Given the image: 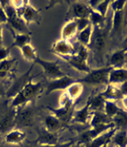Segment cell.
Segmentation results:
<instances>
[{"instance_id":"6da1fadb","label":"cell","mask_w":127,"mask_h":147,"mask_svg":"<svg viewBox=\"0 0 127 147\" xmlns=\"http://www.w3.org/2000/svg\"><path fill=\"white\" fill-rule=\"evenodd\" d=\"M44 90V84L42 82L33 83L32 80L28 83L19 92L11 99L10 107L17 109L30 102H34Z\"/></svg>"},{"instance_id":"7a4b0ae2","label":"cell","mask_w":127,"mask_h":147,"mask_svg":"<svg viewBox=\"0 0 127 147\" xmlns=\"http://www.w3.org/2000/svg\"><path fill=\"white\" fill-rule=\"evenodd\" d=\"M110 67H103L99 68H91L85 76L82 79H78V81L82 84H87L91 86H101V84H105L108 86V74L111 70Z\"/></svg>"},{"instance_id":"3957f363","label":"cell","mask_w":127,"mask_h":147,"mask_svg":"<svg viewBox=\"0 0 127 147\" xmlns=\"http://www.w3.org/2000/svg\"><path fill=\"white\" fill-rule=\"evenodd\" d=\"M34 64L39 65L40 67H42L43 73H44V75L49 81L58 79V78L64 77L67 75L66 73H64L63 71L61 70L58 62L44 60V59L40 58L38 56V58L35 60Z\"/></svg>"},{"instance_id":"277c9868","label":"cell","mask_w":127,"mask_h":147,"mask_svg":"<svg viewBox=\"0 0 127 147\" xmlns=\"http://www.w3.org/2000/svg\"><path fill=\"white\" fill-rule=\"evenodd\" d=\"M92 9L87 2L76 1L72 2L67 13V19L75 20L79 18H89Z\"/></svg>"},{"instance_id":"5b68a950","label":"cell","mask_w":127,"mask_h":147,"mask_svg":"<svg viewBox=\"0 0 127 147\" xmlns=\"http://www.w3.org/2000/svg\"><path fill=\"white\" fill-rule=\"evenodd\" d=\"M33 121H34V111L32 106L27 105L16 109L15 126H17L19 129L22 127H30L33 125Z\"/></svg>"},{"instance_id":"8992f818","label":"cell","mask_w":127,"mask_h":147,"mask_svg":"<svg viewBox=\"0 0 127 147\" xmlns=\"http://www.w3.org/2000/svg\"><path fill=\"white\" fill-rule=\"evenodd\" d=\"M112 128H115L113 123L104 124V125H100L92 128L90 127V129H87L81 133L78 140H77V143L80 145H87L91 140L96 139L98 136L101 135L103 133L106 132V131L112 129Z\"/></svg>"},{"instance_id":"52a82bcc","label":"cell","mask_w":127,"mask_h":147,"mask_svg":"<svg viewBox=\"0 0 127 147\" xmlns=\"http://www.w3.org/2000/svg\"><path fill=\"white\" fill-rule=\"evenodd\" d=\"M106 44H107V35L104 32V29H94L91 42H90L92 51H94V54L101 58V56H103L105 51V48H106Z\"/></svg>"},{"instance_id":"ba28073f","label":"cell","mask_w":127,"mask_h":147,"mask_svg":"<svg viewBox=\"0 0 127 147\" xmlns=\"http://www.w3.org/2000/svg\"><path fill=\"white\" fill-rule=\"evenodd\" d=\"M78 81V79L74 77H71L69 75H66L64 77L58 78V79L48 81V83L46 86V94L48 95L50 93L57 91V90H63L65 91L70 84Z\"/></svg>"},{"instance_id":"9c48e42d","label":"cell","mask_w":127,"mask_h":147,"mask_svg":"<svg viewBox=\"0 0 127 147\" xmlns=\"http://www.w3.org/2000/svg\"><path fill=\"white\" fill-rule=\"evenodd\" d=\"M33 65H34V64H32V67H30L26 72H25L23 75H21V76L18 78L13 84H12V86L9 88L8 91H6V95H7L8 97H11V99H12L25 86H26L28 83L30 82V81L34 78V76H32V75L30 74L32 71Z\"/></svg>"},{"instance_id":"30bf717a","label":"cell","mask_w":127,"mask_h":147,"mask_svg":"<svg viewBox=\"0 0 127 147\" xmlns=\"http://www.w3.org/2000/svg\"><path fill=\"white\" fill-rule=\"evenodd\" d=\"M51 51L60 56L61 58L69 57L76 54V49L69 41L64 39H59L52 45Z\"/></svg>"},{"instance_id":"8fae6325","label":"cell","mask_w":127,"mask_h":147,"mask_svg":"<svg viewBox=\"0 0 127 147\" xmlns=\"http://www.w3.org/2000/svg\"><path fill=\"white\" fill-rule=\"evenodd\" d=\"M15 115L16 109L10 107V109L5 111L0 117V135L7 134L12 130L15 126Z\"/></svg>"},{"instance_id":"7c38bea8","label":"cell","mask_w":127,"mask_h":147,"mask_svg":"<svg viewBox=\"0 0 127 147\" xmlns=\"http://www.w3.org/2000/svg\"><path fill=\"white\" fill-rule=\"evenodd\" d=\"M50 111L52 115H54L55 117H57L64 124H67V123L72 120V116L74 112V105L70 104L66 106H62V107H57V108H52L50 106L46 107Z\"/></svg>"},{"instance_id":"4fadbf2b","label":"cell","mask_w":127,"mask_h":147,"mask_svg":"<svg viewBox=\"0 0 127 147\" xmlns=\"http://www.w3.org/2000/svg\"><path fill=\"white\" fill-rule=\"evenodd\" d=\"M19 15L23 18L28 26L32 23H35V24L39 25L40 22H41L40 10H37L36 8L33 7V6L32 4H30L29 2H28L26 6L23 8V10L21 11Z\"/></svg>"},{"instance_id":"5bb4252c","label":"cell","mask_w":127,"mask_h":147,"mask_svg":"<svg viewBox=\"0 0 127 147\" xmlns=\"http://www.w3.org/2000/svg\"><path fill=\"white\" fill-rule=\"evenodd\" d=\"M127 52L122 49H117L112 52L108 58L107 65L112 68H125Z\"/></svg>"},{"instance_id":"9a60e30c","label":"cell","mask_w":127,"mask_h":147,"mask_svg":"<svg viewBox=\"0 0 127 147\" xmlns=\"http://www.w3.org/2000/svg\"><path fill=\"white\" fill-rule=\"evenodd\" d=\"M125 82H127L126 68H111L108 74V84L117 86Z\"/></svg>"},{"instance_id":"2e32d148","label":"cell","mask_w":127,"mask_h":147,"mask_svg":"<svg viewBox=\"0 0 127 147\" xmlns=\"http://www.w3.org/2000/svg\"><path fill=\"white\" fill-rule=\"evenodd\" d=\"M38 136H37L36 142L39 144H45V145H57L59 137L57 133H51L46 130L44 127L39 128L37 131Z\"/></svg>"},{"instance_id":"e0dca14e","label":"cell","mask_w":127,"mask_h":147,"mask_svg":"<svg viewBox=\"0 0 127 147\" xmlns=\"http://www.w3.org/2000/svg\"><path fill=\"white\" fill-rule=\"evenodd\" d=\"M63 59L70 65L71 67L74 68V69L77 71H79V72L87 74L89 71L91 70L90 67L88 65V62L82 60V59H80L79 57H77L76 55L69 56V57H66Z\"/></svg>"},{"instance_id":"ac0fdd59","label":"cell","mask_w":127,"mask_h":147,"mask_svg":"<svg viewBox=\"0 0 127 147\" xmlns=\"http://www.w3.org/2000/svg\"><path fill=\"white\" fill-rule=\"evenodd\" d=\"M91 115L92 112L90 111V108H89V101H87L85 105H83L82 108L78 109V110H74L71 121L77 123L85 124L87 121H90Z\"/></svg>"},{"instance_id":"d6986e66","label":"cell","mask_w":127,"mask_h":147,"mask_svg":"<svg viewBox=\"0 0 127 147\" xmlns=\"http://www.w3.org/2000/svg\"><path fill=\"white\" fill-rule=\"evenodd\" d=\"M25 139H26V133L19 128H13L4 136L5 142L13 145H20L24 142Z\"/></svg>"},{"instance_id":"ffe728a7","label":"cell","mask_w":127,"mask_h":147,"mask_svg":"<svg viewBox=\"0 0 127 147\" xmlns=\"http://www.w3.org/2000/svg\"><path fill=\"white\" fill-rule=\"evenodd\" d=\"M43 123H44L45 129L51 133H58L62 128L65 127V124L51 113L46 116Z\"/></svg>"},{"instance_id":"44dd1931","label":"cell","mask_w":127,"mask_h":147,"mask_svg":"<svg viewBox=\"0 0 127 147\" xmlns=\"http://www.w3.org/2000/svg\"><path fill=\"white\" fill-rule=\"evenodd\" d=\"M115 131H116L115 128H112V129L103 133L101 135L98 136L96 139L91 140V142L86 145V147H105L107 144L110 143L111 139H112Z\"/></svg>"},{"instance_id":"7402d4cb","label":"cell","mask_w":127,"mask_h":147,"mask_svg":"<svg viewBox=\"0 0 127 147\" xmlns=\"http://www.w3.org/2000/svg\"><path fill=\"white\" fill-rule=\"evenodd\" d=\"M125 18L124 12L122 11H115L113 15L112 21V29H111V35H119L122 32V30L124 28Z\"/></svg>"},{"instance_id":"603a6c76","label":"cell","mask_w":127,"mask_h":147,"mask_svg":"<svg viewBox=\"0 0 127 147\" xmlns=\"http://www.w3.org/2000/svg\"><path fill=\"white\" fill-rule=\"evenodd\" d=\"M78 33V29L75 20H67L66 24L64 25L61 30V39L69 41L71 38L77 35Z\"/></svg>"},{"instance_id":"cb8c5ba5","label":"cell","mask_w":127,"mask_h":147,"mask_svg":"<svg viewBox=\"0 0 127 147\" xmlns=\"http://www.w3.org/2000/svg\"><path fill=\"white\" fill-rule=\"evenodd\" d=\"M109 123H113L112 119H110L108 116L105 115L104 112H93L90 121H89V125L91 128Z\"/></svg>"},{"instance_id":"d4e9b609","label":"cell","mask_w":127,"mask_h":147,"mask_svg":"<svg viewBox=\"0 0 127 147\" xmlns=\"http://www.w3.org/2000/svg\"><path fill=\"white\" fill-rule=\"evenodd\" d=\"M83 91V84L82 83H80L79 81H77V82L70 84L64 92H66V94L69 96L70 101L74 102L76 100H78L82 96Z\"/></svg>"},{"instance_id":"484cf974","label":"cell","mask_w":127,"mask_h":147,"mask_svg":"<svg viewBox=\"0 0 127 147\" xmlns=\"http://www.w3.org/2000/svg\"><path fill=\"white\" fill-rule=\"evenodd\" d=\"M100 94L103 97L105 101L117 102L118 100H120L122 98V92H120L119 87L115 86H110V84H108L106 86V89L101 92Z\"/></svg>"},{"instance_id":"4316f807","label":"cell","mask_w":127,"mask_h":147,"mask_svg":"<svg viewBox=\"0 0 127 147\" xmlns=\"http://www.w3.org/2000/svg\"><path fill=\"white\" fill-rule=\"evenodd\" d=\"M88 101H89V108H90V111L92 113L93 112H103L105 100L100 93L90 96Z\"/></svg>"},{"instance_id":"83f0119b","label":"cell","mask_w":127,"mask_h":147,"mask_svg":"<svg viewBox=\"0 0 127 147\" xmlns=\"http://www.w3.org/2000/svg\"><path fill=\"white\" fill-rule=\"evenodd\" d=\"M93 32H94V28L90 24L88 27H86L85 29H83L81 32L77 33V40L80 43V45L87 47L90 45L91 38L93 35Z\"/></svg>"},{"instance_id":"f1b7e54d","label":"cell","mask_w":127,"mask_h":147,"mask_svg":"<svg viewBox=\"0 0 127 147\" xmlns=\"http://www.w3.org/2000/svg\"><path fill=\"white\" fill-rule=\"evenodd\" d=\"M110 143L116 147H127V129L116 130Z\"/></svg>"},{"instance_id":"f546056e","label":"cell","mask_w":127,"mask_h":147,"mask_svg":"<svg viewBox=\"0 0 127 147\" xmlns=\"http://www.w3.org/2000/svg\"><path fill=\"white\" fill-rule=\"evenodd\" d=\"M105 20H106L105 16H103V15L95 11L94 10L91 11L90 15H89V21H90V24L94 29H103L105 25Z\"/></svg>"},{"instance_id":"4dcf8cb0","label":"cell","mask_w":127,"mask_h":147,"mask_svg":"<svg viewBox=\"0 0 127 147\" xmlns=\"http://www.w3.org/2000/svg\"><path fill=\"white\" fill-rule=\"evenodd\" d=\"M122 110L120 106H118L116 102H111V101H105L103 112L104 114L108 116L110 119H113L116 115L120 113Z\"/></svg>"},{"instance_id":"1f68e13d","label":"cell","mask_w":127,"mask_h":147,"mask_svg":"<svg viewBox=\"0 0 127 147\" xmlns=\"http://www.w3.org/2000/svg\"><path fill=\"white\" fill-rule=\"evenodd\" d=\"M30 35L32 34H23V33H15L13 35V43L11 47H16L18 49H21L23 47L30 45Z\"/></svg>"},{"instance_id":"d6a6232c","label":"cell","mask_w":127,"mask_h":147,"mask_svg":"<svg viewBox=\"0 0 127 147\" xmlns=\"http://www.w3.org/2000/svg\"><path fill=\"white\" fill-rule=\"evenodd\" d=\"M20 51H21V54H22L23 57L26 59L27 61H30V62H32L34 64V62L37 58H38V55H37L35 49L30 45H27L23 47V48L19 49Z\"/></svg>"},{"instance_id":"836d02e7","label":"cell","mask_w":127,"mask_h":147,"mask_svg":"<svg viewBox=\"0 0 127 147\" xmlns=\"http://www.w3.org/2000/svg\"><path fill=\"white\" fill-rule=\"evenodd\" d=\"M115 129H127V113L122 111L112 119Z\"/></svg>"},{"instance_id":"e575fe53","label":"cell","mask_w":127,"mask_h":147,"mask_svg":"<svg viewBox=\"0 0 127 147\" xmlns=\"http://www.w3.org/2000/svg\"><path fill=\"white\" fill-rule=\"evenodd\" d=\"M16 59L10 58L8 60L0 62V71H11L14 64L16 63Z\"/></svg>"},{"instance_id":"d590c367","label":"cell","mask_w":127,"mask_h":147,"mask_svg":"<svg viewBox=\"0 0 127 147\" xmlns=\"http://www.w3.org/2000/svg\"><path fill=\"white\" fill-rule=\"evenodd\" d=\"M75 55L77 56V57H79L80 59H82V60L87 61L88 60V57H89L88 48H87V47H85V46L80 45L79 48L76 49V54Z\"/></svg>"},{"instance_id":"8d00e7d4","label":"cell","mask_w":127,"mask_h":147,"mask_svg":"<svg viewBox=\"0 0 127 147\" xmlns=\"http://www.w3.org/2000/svg\"><path fill=\"white\" fill-rule=\"evenodd\" d=\"M127 4V1L124 0H117V1H111L110 7L112 8L113 11H122L124 10L125 5Z\"/></svg>"},{"instance_id":"74e56055","label":"cell","mask_w":127,"mask_h":147,"mask_svg":"<svg viewBox=\"0 0 127 147\" xmlns=\"http://www.w3.org/2000/svg\"><path fill=\"white\" fill-rule=\"evenodd\" d=\"M75 21L77 25V29H78V32L90 25L89 18H79V19H75Z\"/></svg>"},{"instance_id":"f35d334b","label":"cell","mask_w":127,"mask_h":147,"mask_svg":"<svg viewBox=\"0 0 127 147\" xmlns=\"http://www.w3.org/2000/svg\"><path fill=\"white\" fill-rule=\"evenodd\" d=\"M11 48H6V47H0V62L5 61L10 59V52H11Z\"/></svg>"},{"instance_id":"ab89813d","label":"cell","mask_w":127,"mask_h":147,"mask_svg":"<svg viewBox=\"0 0 127 147\" xmlns=\"http://www.w3.org/2000/svg\"><path fill=\"white\" fill-rule=\"evenodd\" d=\"M70 104H74V102L70 101V99L69 98V96L66 94V92H63V94L61 95L60 99H59V106L62 107V106H66Z\"/></svg>"},{"instance_id":"60d3db41","label":"cell","mask_w":127,"mask_h":147,"mask_svg":"<svg viewBox=\"0 0 127 147\" xmlns=\"http://www.w3.org/2000/svg\"><path fill=\"white\" fill-rule=\"evenodd\" d=\"M7 21H8L7 15H6L4 8H3L1 2H0V24H5L7 23Z\"/></svg>"},{"instance_id":"b9f144b4","label":"cell","mask_w":127,"mask_h":147,"mask_svg":"<svg viewBox=\"0 0 127 147\" xmlns=\"http://www.w3.org/2000/svg\"><path fill=\"white\" fill-rule=\"evenodd\" d=\"M119 88L120 90V92H122V96L127 95V82H125V83H123V84H120Z\"/></svg>"},{"instance_id":"7bdbcfd3","label":"cell","mask_w":127,"mask_h":147,"mask_svg":"<svg viewBox=\"0 0 127 147\" xmlns=\"http://www.w3.org/2000/svg\"><path fill=\"white\" fill-rule=\"evenodd\" d=\"M11 71H0V81L7 79V78L11 75Z\"/></svg>"},{"instance_id":"ee69618b","label":"cell","mask_w":127,"mask_h":147,"mask_svg":"<svg viewBox=\"0 0 127 147\" xmlns=\"http://www.w3.org/2000/svg\"><path fill=\"white\" fill-rule=\"evenodd\" d=\"M122 101V108L127 112V95L122 96V98L120 99Z\"/></svg>"},{"instance_id":"f6af8a7d","label":"cell","mask_w":127,"mask_h":147,"mask_svg":"<svg viewBox=\"0 0 127 147\" xmlns=\"http://www.w3.org/2000/svg\"><path fill=\"white\" fill-rule=\"evenodd\" d=\"M120 49H122V51L127 52V37L122 42V48H120Z\"/></svg>"},{"instance_id":"bcb514c9","label":"cell","mask_w":127,"mask_h":147,"mask_svg":"<svg viewBox=\"0 0 127 147\" xmlns=\"http://www.w3.org/2000/svg\"><path fill=\"white\" fill-rule=\"evenodd\" d=\"M0 47H3V26L0 24Z\"/></svg>"},{"instance_id":"7dc6e473","label":"cell","mask_w":127,"mask_h":147,"mask_svg":"<svg viewBox=\"0 0 127 147\" xmlns=\"http://www.w3.org/2000/svg\"><path fill=\"white\" fill-rule=\"evenodd\" d=\"M73 146V142H69L66 143H63L61 145H58V147H72Z\"/></svg>"},{"instance_id":"c3c4849f","label":"cell","mask_w":127,"mask_h":147,"mask_svg":"<svg viewBox=\"0 0 127 147\" xmlns=\"http://www.w3.org/2000/svg\"><path fill=\"white\" fill-rule=\"evenodd\" d=\"M6 95V90L2 86H0V97H3Z\"/></svg>"},{"instance_id":"681fc988","label":"cell","mask_w":127,"mask_h":147,"mask_svg":"<svg viewBox=\"0 0 127 147\" xmlns=\"http://www.w3.org/2000/svg\"><path fill=\"white\" fill-rule=\"evenodd\" d=\"M4 143H5L4 137L2 135H0V147H4Z\"/></svg>"},{"instance_id":"f907efd6","label":"cell","mask_w":127,"mask_h":147,"mask_svg":"<svg viewBox=\"0 0 127 147\" xmlns=\"http://www.w3.org/2000/svg\"><path fill=\"white\" fill-rule=\"evenodd\" d=\"M38 147H58V145H45V144H40Z\"/></svg>"},{"instance_id":"816d5d0a","label":"cell","mask_w":127,"mask_h":147,"mask_svg":"<svg viewBox=\"0 0 127 147\" xmlns=\"http://www.w3.org/2000/svg\"><path fill=\"white\" fill-rule=\"evenodd\" d=\"M77 147H86V145H80V144H78V146Z\"/></svg>"},{"instance_id":"f5cc1de1","label":"cell","mask_w":127,"mask_h":147,"mask_svg":"<svg viewBox=\"0 0 127 147\" xmlns=\"http://www.w3.org/2000/svg\"><path fill=\"white\" fill-rule=\"evenodd\" d=\"M125 68L127 69V59H126V64H125Z\"/></svg>"}]
</instances>
